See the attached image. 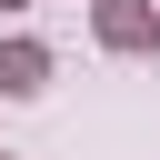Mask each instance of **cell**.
Instances as JSON below:
<instances>
[{
	"instance_id": "obj_1",
	"label": "cell",
	"mask_w": 160,
	"mask_h": 160,
	"mask_svg": "<svg viewBox=\"0 0 160 160\" xmlns=\"http://www.w3.org/2000/svg\"><path fill=\"white\" fill-rule=\"evenodd\" d=\"M90 30H100V50H160V10L150 0H90Z\"/></svg>"
},
{
	"instance_id": "obj_2",
	"label": "cell",
	"mask_w": 160,
	"mask_h": 160,
	"mask_svg": "<svg viewBox=\"0 0 160 160\" xmlns=\"http://www.w3.org/2000/svg\"><path fill=\"white\" fill-rule=\"evenodd\" d=\"M50 90V50L40 40H0V100H40Z\"/></svg>"
},
{
	"instance_id": "obj_3",
	"label": "cell",
	"mask_w": 160,
	"mask_h": 160,
	"mask_svg": "<svg viewBox=\"0 0 160 160\" xmlns=\"http://www.w3.org/2000/svg\"><path fill=\"white\" fill-rule=\"evenodd\" d=\"M0 10H30V0H0Z\"/></svg>"
}]
</instances>
